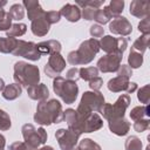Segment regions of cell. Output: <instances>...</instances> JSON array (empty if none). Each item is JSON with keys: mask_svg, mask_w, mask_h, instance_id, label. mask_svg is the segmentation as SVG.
I'll return each instance as SVG.
<instances>
[{"mask_svg": "<svg viewBox=\"0 0 150 150\" xmlns=\"http://www.w3.org/2000/svg\"><path fill=\"white\" fill-rule=\"evenodd\" d=\"M125 146H127L128 150H141L142 143H141V141H139L138 138H136V137H129Z\"/></svg>", "mask_w": 150, "mask_h": 150, "instance_id": "obj_1", "label": "cell"}, {"mask_svg": "<svg viewBox=\"0 0 150 150\" xmlns=\"http://www.w3.org/2000/svg\"><path fill=\"white\" fill-rule=\"evenodd\" d=\"M11 15L13 16L14 20H20V19H22V16H23L22 7H21L20 5H14V6H12V8H11Z\"/></svg>", "mask_w": 150, "mask_h": 150, "instance_id": "obj_2", "label": "cell"}, {"mask_svg": "<svg viewBox=\"0 0 150 150\" xmlns=\"http://www.w3.org/2000/svg\"><path fill=\"white\" fill-rule=\"evenodd\" d=\"M103 33V29L101 28V27H98V26H93L91 27V29H90V34L93 35V36H96L97 34H102Z\"/></svg>", "mask_w": 150, "mask_h": 150, "instance_id": "obj_3", "label": "cell"}, {"mask_svg": "<svg viewBox=\"0 0 150 150\" xmlns=\"http://www.w3.org/2000/svg\"><path fill=\"white\" fill-rule=\"evenodd\" d=\"M41 150H53V149H52L50 146H47V148H42Z\"/></svg>", "mask_w": 150, "mask_h": 150, "instance_id": "obj_4", "label": "cell"}]
</instances>
